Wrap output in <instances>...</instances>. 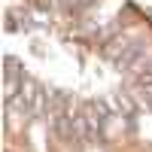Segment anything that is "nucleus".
Masks as SVG:
<instances>
[{
  "label": "nucleus",
  "mask_w": 152,
  "mask_h": 152,
  "mask_svg": "<svg viewBox=\"0 0 152 152\" xmlns=\"http://www.w3.org/2000/svg\"><path fill=\"white\" fill-rule=\"evenodd\" d=\"M149 40H143V37H134V34H125V37H113V40L107 43V58L116 64V70L122 73H134L140 70L143 64H149Z\"/></svg>",
  "instance_id": "obj_1"
},
{
  "label": "nucleus",
  "mask_w": 152,
  "mask_h": 152,
  "mask_svg": "<svg viewBox=\"0 0 152 152\" xmlns=\"http://www.w3.org/2000/svg\"><path fill=\"white\" fill-rule=\"evenodd\" d=\"M143 100H146V107L152 110V91H149V94H143Z\"/></svg>",
  "instance_id": "obj_2"
}]
</instances>
